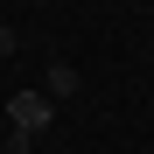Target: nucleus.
I'll use <instances>...</instances> for the list:
<instances>
[{"label":"nucleus","instance_id":"nucleus-2","mask_svg":"<svg viewBox=\"0 0 154 154\" xmlns=\"http://www.w3.org/2000/svg\"><path fill=\"white\" fill-rule=\"evenodd\" d=\"M42 84H49V98H77V84H84V77H77V63H70V56H56Z\"/></svg>","mask_w":154,"mask_h":154},{"label":"nucleus","instance_id":"nucleus-3","mask_svg":"<svg viewBox=\"0 0 154 154\" xmlns=\"http://www.w3.org/2000/svg\"><path fill=\"white\" fill-rule=\"evenodd\" d=\"M14 49H21V35L7 28V21H0V63H7V56H14Z\"/></svg>","mask_w":154,"mask_h":154},{"label":"nucleus","instance_id":"nucleus-1","mask_svg":"<svg viewBox=\"0 0 154 154\" xmlns=\"http://www.w3.org/2000/svg\"><path fill=\"white\" fill-rule=\"evenodd\" d=\"M7 119H14V133H49V119H56V98H42V91H14L7 98Z\"/></svg>","mask_w":154,"mask_h":154}]
</instances>
